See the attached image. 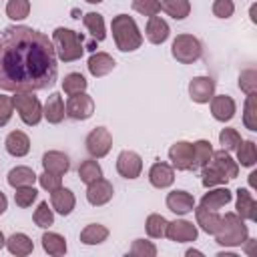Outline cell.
Returning a JSON list of instances; mask_svg holds the SVG:
<instances>
[{"mask_svg": "<svg viewBox=\"0 0 257 257\" xmlns=\"http://www.w3.org/2000/svg\"><path fill=\"white\" fill-rule=\"evenodd\" d=\"M52 40L30 26L0 30V88L36 92L52 86L58 76Z\"/></svg>", "mask_w": 257, "mask_h": 257, "instance_id": "cell-1", "label": "cell"}, {"mask_svg": "<svg viewBox=\"0 0 257 257\" xmlns=\"http://www.w3.org/2000/svg\"><path fill=\"white\" fill-rule=\"evenodd\" d=\"M110 30H112V38L118 50L122 52H133L137 48H141L143 44V34L137 26V22L133 20V16L128 14H118L112 18L110 22Z\"/></svg>", "mask_w": 257, "mask_h": 257, "instance_id": "cell-2", "label": "cell"}, {"mask_svg": "<svg viewBox=\"0 0 257 257\" xmlns=\"http://www.w3.org/2000/svg\"><path fill=\"white\" fill-rule=\"evenodd\" d=\"M52 44H54L56 58L62 62H74L84 52L82 36L70 28H64V26H58L52 32Z\"/></svg>", "mask_w": 257, "mask_h": 257, "instance_id": "cell-3", "label": "cell"}, {"mask_svg": "<svg viewBox=\"0 0 257 257\" xmlns=\"http://www.w3.org/2000/svg\"><path fill=\"white\" fill-rule=\"evenodd\" d=\"M247 237H249V229L237 213H225V217H221V225L215 233V243L223 247H237L243 245Z\"/></svg>", "mask_w": 257, "mask_h": 257, "instance_id": "cell-4", "label": "cell"}, {"mask_svg": "<svg viewBox=\"0 0 257 257\" xmlns=\"http://www.w3.org/2000/svg\"><path fill=\"white\" fill-rule=\"evenodd\" d=\"M171 54L181 64H193L201 58L203 46L199 38H195L193 34H177V38L171 44Z\"/></svg>", "mask_w": 257, "mask_h": 257, "instance_id": "cell-5", "label": "cell"}, {"mask_svg": "<svg viewBox=\"0 0 257 257\" xmlns=\"http://www.w3.org/2000/svg\"><path fill=\"white\" fill-rule=\"evenodd\" d=\"M12 102H14V108L18 110V114H20L24 124L34 126V124L40 122V118H42V104H40V100L32 92H16L12 96Z\"/></svg>", "mask_w": 257, "mask_h": 257, "instance_id": "cell-6", "label": "cell"}, {"mask_svg": "<svg viewBox=\"0 0 257 257\" xmlns=\"http://www.w3.org/2000/svg\"><path fill=\"white\" fill-rule=\"evenodd\" d=\"M84 145H86V151H88L90 157L102 159V157L108 155V151H110V147H112V137H110L108 128L96 126V128H92V131L86 135Z\"/></svg>", "mask_w": 257, "mask_h": 257, "instance_id": "cell-7", "label": "cell"}, {"mask_svg": "<svg viewBox=\"0 0 257 257\" xmlns=\"http://www.w3.org/2000/svg\"><path fill=\"white\" fill-rule=\"evenodd\" d=\"M64 110H66V116H70L74 120H86L94 112V100L86 92H76V94L68 96Z\"/></svg>", "mask_w": 257, "mask_h": 257, "instance_id": "cell-8", "label": "cell"}, {"mask_svg": "<svg viewBox=\"0 0 257 257\" xmlns=\"http://www.w3.org/2000/svg\"><path fill=\"white\" fill-rule=\"evenodd\" d=\"M197 235H199L197 227L191 221H185V219L171 221L167 225V233H165V237H169L175 243H191V241L197 239Z\"/></svg>", "mask_w": 257, "mask_h": 257, "instance_id": "cell-9", "label": "cell"}, {"mask_svg": "<svg viewBox=\"0 0 257 257\" xmlns=\"http://www.w3.org/2000/svg\"><path fill=\"white\" fill-rule=\"evenodd\" d=\"M169 159L173 163V169H177V171H191V165H193V143L177 141L169 149Z\"/></svg>", "mask_w": 257, "mask_h": 257, "instance_id": "cell-10", "label": "cell"}, {"mask_svg": "<svg viewBox=\"0 0 257 257\" xmlns=\"http://www.w3.org/2000/svg\"><path fill=\"white\" fill-rule=\"evenodd\" d=\"M116 171L124 179H137L143 171V159L135 151H120L116 157Z\"/></svg>", "mask_w": 257, "mask_h": 257, "instance_id": "cell-11", "label": "cell"}, {"mask_svg": "<svg viewBox=\"0 0 257 257\" xmlns=\"http://www.w3.org/2000/svg\"><path fill=\"white\" fill-rule=\"evenodd\" d=\"M215 94V80L211 76H195L191 82H189V96L191 100L199 102V104H205L213 98Z\"/></svg>", "mask_w": 257, "mask_h": 257, "instance_id": "cell-12", "label": "cell"}, {"mask_svg": "<svg viewBox=\"0 0 257 257\" xmlns=\"http://www.w3.org/2000/svg\"><path fill=\"white\" fill-rule=\"evenodd\" d=\"M112 183L106 181V179H96L92 183H88V189H86V201L94 207H100V205H106L110 199H112Z\"/></svg>", "mask_w": 257, "mask_h": 257, "instance_id": "cell-13", "label": "cell"}, {"mask_svg": "<svg viewBox=\"0 0 257 257\" xmlns=\"http://www.w3.org/2000/svg\"><path fill=\"white\" fill-rule=\"evenodd\" d=\"M211 114L221 120V122H227L235 116V100L229 96V94H219L211 98Z\"/></svg>", "mask_w": 257, "mask_h": 257, "instance_id": "cell-14", "label": "cell"}, {"mask_svg": "<svg viewBox=\"0 0 257 257\" xmlns=\"http://www.w3.org/2000/svg\"><path fill=\"white\" fill-rule=\"evenodd\" d=\"M149 181H151V185L157 187V189H167V187H171L173 181H175V169H173L171 165L159 161V163H155V165L151 167V171H149Z\"/></svg>", "mask_w": 257, "mask_h": 257, "instance_id": "cell-15", "label": "cell"}, {"mask_svg": "<svg viewBox=\"0 0 257 257\" xmlns=\"http://www.w3.org/2000/svg\"><path fill=\"white\" fill-rule=\"evenodd\" d=\"M50 205L56 213L60 215H70L74 205H76V199H74V193L70 189H64V187H58L50 193Z\"/></svg>", "mask_w": 257, "mask_h": 257, "instance_id": "cell-16", "label": "cell"}, {"mask_svg": "<svg viewBox=\"0 0 257 257\" xmlns=\"http://www.w3.org/2000/svg\"><path fill=\"white\" fill-rule=\"evenodd\" d=\"M167 207L169 211H173L175 215H187L193 211L195 207V199L191 193L187 191H171L167 195Z\"/></svg>", "mask_w": 257, "mask_h": 257, "instance_id": "cell-17", "label": "cell"}, {"mask_svg": "<svg viewBox=\"0 0 257 257\" xmlns=\"http://www.w3.org/2000/svg\"><path fill=\"white\" fill-rule=\"evenodd\" d=\"M195 209V219H197V225L207 233V235H215L219 225H221V215L213 209H207L203 205L199 207H193Z\"/></svg>", "mask_w": 257, "mask_h": 257, "instance_id": "cell-18", "label": "cell"}, {"mask_svg": "<svg viewBox=\"0 0 257 257\" xmlns=\"http://www.w3.org/2000/svg\"><path fill=\"white\" fill-rule=\"evenodd\" d=\"M42 167H44L46 173H54V175H60L62 177L64 173H68L70 161L60 151H48V153L42 155Z\"/></svg>", "mask_w": 257, "mask_h": 257, "instance_id": "cell-19", "label": "cell"}, {"mask_svg": "<svg viewBox=\"0 0 257 257\" xmlns=\"http://www.w3.org/2000/svg\"><path fill=\"white\" fill-rule=\"evenodd\" d=\"M64 114H66V110H64L62 96H60L58 92H52V94L46 98L44 106H42V116H44L50 124H58V122H62Z\"/></svg>", "mask_w": 257, "mask_h": 257, "instance_id": "cell-20", "label": "cell"}, {"mask_svg": "<svg viewBox=\"0 0 257 257\" xmlns=\"http://www.w3.org/2000/svg\"><path fill=\"white\" fill-rule=\"evenodd\" d=\"M237 215L247 221H257V203L253 195L247 189H237V203H235Z\"/></svg>", "mask_w": 257, "mask_h": 257, "instance_id": "cell-21", "label": "cell"}, {"mask_svg": "<svg viewBox=\"0 0 257 257\" xmlns=\"http://www.w3.org/2000/svg\"><path fill=\"white\" fill-rule=\"evenodd\" d=\"M169 24L161 18V16H149V22H147V28H145V34H147V40L153 42V44H163L167 38H169Z\"/></svg>", "mask_w": 257, "mask_h": 257, "instance_id": "cell-22", "label": "cell"}, {"mask_svg": "<svg viewBox=\"0 0 257 257\" xmlns=\"http://www.w3.org/2000/svg\"><path fill=\"white\" fill-rule=\"evenodd\" d=\"M4 147H6L8 155H12V157H24V155H28V151H30V139H28V135L22 133V131H12V133L6 137Z\"/></svg>", "mask_w": 257, "mask_h": 257, "instance_id": "cell-23", "label": "cell"}, {"mask_svg": "<svg viewBox=\"0 0 257 257\" xmlns=\"http://www.w3.org/2000/svg\"><path fill=\"white\" fill-rule=\"evenodd\" d=\"M86 66H88V72L98 78V76L108 74L114 68V58L110 54H106V52H92L88 62H86Z\"/></svg>", "mask_w": 257, "mask_h": 257, "instance_id": "cell-24", "label": "cell"}, {"mask_svg": "<svg viewBox=\"0 0 257 257\" xmlns=\"http://www.w3.org/2000/svg\"><path fill=\"white\" fill-rule=\"evenodd\" d=\"M209 163L215 165L219 171H223V173L229 177V181L235 179V177L239 175V165H237V161H233V157H231L225 149H221V151H213Z\"/></svg>", "mask_w": 257, "mask_h": 257, "instance_id": "cell-25", "label": "cell"}, {"mask_svg": "<svg viewBox=\"0 0 257 257\" xmlns=\"http://www.w3.org/2000/svg\"><path fill=\"white\" fill-rule=\"evenodd\" d=\"M231 199H233V193H231L227 187H225V189H211L209 193H205V195L201 197V205L207 207V209L217 211V209L225 207Z\"/></svg>", "mask_w": 257, "mask_h": 257, "instance_id": "cell-26", "label": "cell"}, {"mask_svg": "<svg viewBox=\"0 0 257 257\" xmlns=\"http://www.w3.org/2000/svg\"><path fill=\"white\" fill-rule=\"evenodd\" d=\"M6 247L12 255H18V257H24V255H30L34 251V243L28 235L24 233H14L6 239Z\"/></svg>", "mask_w": 257, "mask_h": 257, "instance_id": "cell-27", "label": "cell"}, {"mask_svg": "<svg viewBox=\"0 0 257 257\" xmlns=\"http://www.w3.org/2000/svg\"><path fill=\"white\" fill-rule=\"evenodd\" d=\"M211 155H213V147H211L209 141H205V139L195 141L193 143V165H191V171L203 169L211 161Z\"/></svg>", "mask_w": 257, "mask_h": 257, "instance_id": "cell-28", "label": "cell"}, {"mask_svg": "<svg viewBox=\"0 0 257 257\" xmlns=\"http://www.w3.org/2000/svg\"><path fill=\"white\" fill-rule=\"evenodd\" d=\"M82 24H84V28L90 32L92 40H96V42L104 40L106 30H104V18H102V14H98V12H88V14L82 16Z\"/></svg>", "mask_w": 257, "mask_h": 257, "instance_id": "cell-29", "label": "cell"}, {"mask_svg": "<svg viewBox=\"0 0 257 257\" xmlns=\"http://www.w3.org/2000/svg\"><path fill=\"white\" fill-rule=\"evenodd\" d=\"M38 179V175L30 169V167H14L8 173V185L18 189V187H26V185H34V181Z\"/></svg>", "mask_w": 257, "mask_h": 257, "instance_id": "cell-30", "label": "cell"}, {"mask_svg": "<svg viewBox=\"0 0 257 257\" xmlns=\"http://www.w3.org/2000/svg\"><path fill=\"white\" fill-rule=\"evenodd\" d=\"M106 237H108V229L98 223H90L80 231V243L84 245H98L106 241Z\"/></svg>", "mask_w": 257, "mask_h": 257, "instance_id": "cell-31", "label": "cell"}, {"mask_svg": "<svg viewBox=\"0 0 257 257\" xmlns=\"http://www.w3.org/2000/svg\"><path fill=\"white\" fill-rule=\"evenodd\" d=\"M227 181H229V177L223 171H219L215 165H211V163H207L203 167V171H201V183H203L205 189H211V187H217V185H225Z\"/></svg>", "mask_w": 257, "mask_h": 257, "instance_id": "cell-32", "label": "cell"}, {"mask_svg": "<svg viewBox=\"0 0 257 257\" xmlns=\"http://www.w3.org/2000/svg\"><path fill=\"white\" fill-rule=\"evenodd\" d=\"M42 249L48 253V255H54V257H60L66 253V241L62 235L58 233H44L42 235Z\"/></svg>", "mask_w": 257, "mask_h": 257, "instance_id": "cell-33", "label": "cell"}, {"mask_svg": "<svg viewBox=\"0 0 257 257\" xmlns=\"http://www.w3.org/2000/svg\"><path fill=\"white\" fill-rule=\"evenodd\" d=\"M161 10H165L175 20H183L191 12V2L189 0H161Z\"/></svg>", "mask_w": 257, "mask_h": 257, "instance_id": "cell-34", "label": "cell"}, {"mask_svg": "<svg viewBox=\"0 0 257 257\" xmlns=\"http://www.w3.org/2000/svg\"><path fill=\"white\" fill-rule=\"evenodd\" d=\"M235 151H237V161L241 163V167H253L257 163V147L253 141H241Z\"/></svg>", "mask_w": 257, "mask_h": 257, "instance_id": "cell-35", "label": "cell"}, {"mask_svg": "<svg viewBox=\"0 0 257 257\" xmlns=\"http://www.w3.org/2000/svg\"><path fill=\"white\" fill-rule=\"evenodd\" d=\"M167 225H169V221H167L163 215L153 213V215L147 217L145 229H147V235H149V237H153V239H161V237H165V233H167Z\"/></svg>", "mask_w": 257, "mask_h": 257, "instance_id": "cell-36", "label": "cell"}, {"mask_svg": "<svg viewBox=\"0 0 257 257\" xmlns=\"http://www.w3.org/2000/svg\"><path fill=\"white\" fill-rule=\"evenodd\" d=\"M78 177H80L82 183L88 185V183H92V181H96V179L102 177V169H100V165L94 159H86L78 167Z\"/></svg>", "mask_w": 257, "mask_h": 257, "instance_id": "cell-37", "label": "cell"}, {"mask_svg": "<svg viewBox=\"0 0 257 257\" xmlns=\"http://www.w3.org/2000/svg\"><path fill=\"white\" fill-rule=\"evenodd\" d=\"M243 124L249 131H257V92L247 94L245 108H243Z\"/></svg>", "mask_w": 257, "mask_h": 257, "instance_id": "cell-38", "label": "cell"}, {"mask_svg": "<svg viewBox=\"0 0 257 257\" xmlns=\"http://www.w3.org/2000/svg\"><path fill=\"white\" fill-rule=\"evenodd\" d=\"M62 90L70 96V94H76V92H84L86 90V78L80 74V72H70L64 76L62 80Z\"/></svg>", "mask_w": 257, "mask_h": 257, "instance_id": "cell-39", "label": "cell"}, {"mask_svg": "<svg viewBox=\"0 0 257 257\" xmlns=\"http://www.w3.org/2000/svg\"><path fill=\"white\" fill-rule=\"evenodd\" d=\"M30 14V2L28 0H8L6 4V16L12 20H24Z\"/></svg>", "mask_w": 257, "mask_h": 257, "instance_id": "cell-40", "label": "cell"}, {"mask_svg": "<svg viewBox=\"0 0 257 257\" xmlns=\"http://www.w3.org/2000/svg\"><path fill=\"white\" fill-rule=\"evenodd\" d=\"M32 219H34V223H36L38 227L48 229V227L54 223V213H52V209L48 207V203H46V201H42V203H38V207H36V211H34Z\"/></svg>", "mask_w": 257, "mask_h": 257, "instance_id": "cell-41", "label": "cell"}, {"mask_svg": "<svg viewBox=\"0 0 257 257\" xmlns=\"http://www.w3.org/2000/svg\"><path fill=\"white\" fill-rule=\"evenodd\" d=\"M36 197H38V191L34 189V185L18 187V189H16V193H14V203H16L18 207L26 209V207H30V205H32V201H34Z\"/></svg>", "mask_w": 257, "mask_h": 257, "instance_id": "cell-42", "label": "cell"}, {"mask_svg": "<svg viewBox=\"0 0 257 257\" xmlns=\"http://www.w3.org/2000/svg\"><path fill=\"white\" fill-rule=\"evenodd\" d=\"M239 88L245 94H255L257 92V72H255V68H245L239 74Z\"/></svg>", "mask_w": 257, "mask_h": 257, "instance_id": "cell-43", "label": "cell"}, {"mask_svg": "<svg viewBox=\"0 0 257 257\" xmlns=\"http://www.w3.org/2000/svg\"><path fill=\"white\" fill-rule=\"evenodd\" d=\"M128 255H133V257H155L157 255V247L151 241L137 239V241H133V245L128 249Z\"/></svg>", "mask_w": 257, "mask_h": 257, "instance_id": "cell-44", "label": "cell"}, {"mask_svg": "<svg viewBox=\"0 0 257 257\" xmlns=\"http://www.w3.org/2000/svg\"><path fill=\"white\" fill-rule=\"evenodd\" d=\"M219 143H221V147H223L227 153H231V151H235L237 145L241 143V135L237 133V128H223V131L219 133Z\"/></svg>", "mask_w": 257, "mask_h": 257, "instance_id": "cell-45", "label": "cell"}, {"mask_svg": "<svg viewBox=\"0 0 257 257\" xmlns=\"http://www.w3.org/2000/svg\"><path fill=\"white\" fill-rule=\"evenodd\" d=\"M133 10L143 16H157L161 10V0H133Z\"/></svg>", "mask_w": 257, "mask_h": 257, "instance_id": "cell-46", "label": "cell"}, {"mask_svg": "<svg viewBox=\"0 0 257 257\" xmlns=\"http://www.w3.org/2000/svg\"><path fill=\"white\" fill-rule=\"evenodd\" d=\"M38 183H40V187L44 189V191H48V193H52L54 189H58V187H62V177L60 175H54V173H42V175H38Z\"/></svg>", "mask_w": 257, "mask_h": 257, "instance_id": "cell-47", "label": "cell"}, {"mask_svg": "<svg viewBox=\"0 0 257 257\" xmlns=\"http://www.w3.org/2000/svg\"><path fill=\"white\" fill-rule=\"evenodd\" d=\"M211 10L217 18H231L235 12V4H233V0H215Z\"/></svg>", "mask_w": 257, "mask_h": 257, "instance_id": "cell-48", "label": "cell"}, {"mask_svg": "<svg viewBox=\"0 0 257 257\" xmlns=\"http://www.w3.org/2000/svg\"><path fill=\"white\" fill-rule=\"evenodd\" d=\"M12 112H14V102H12V96L0 94V126L8 124V120L12 118Z\"/></svg>", "mask_w": 257, "mask_h": 257, "instance_id": "cell-49", "label": "cell"}, {"mask_svg": "<svg viewBox=\"0 0 257 257\" xmlns=\"http://www.w3.org/2000/svg\"><path fill=\"white\" fill-rule=\"evenodd\" d=\"M6 207H8V199H6V195L0 191V215L6 211Z\"/></svg>", "mask_w": 257, "mask_h": 257, "instance_id": "cell-50", "label": "cell"}, {"mask_svg": "<svg viewBox=\"0 0 257 257\" xmlns=\"http://www.w3.org/2000/svg\"><path fill=\"white\" fill-rule=\"evenodd\" d=\"M255 177H257V173L253 171V173L249 175V185H251V187H255Z\"/></svg>", "mask_w": 257, "mask_h": 257, "instance_id": "cell-51", "label": "cell"}, {"mask_svg": "<svg viewBox=\"0 0 257 257\" xmlns=\"http://www.w3.org/2000/svg\"><path fill=\"white\" fill-rule=\"evenodd\" d=\"M251 20L257 22V16H255V6H251Z\"/></svg>", "mask_w": 257, "mask_h": 257, "instance_id": "cell-52", "label": "cell"}, {"mask_svg": "<svg viewBox=\"0 0 257 257\" xmlns=\"http://www.w3.org/2000/svg\"><path fill=\"white\" fill-rule=\"evenodd\" d=\"M6 245V239H4V235H2V231H0V249Z\"/></svg>", "mask_w": 257, "mask_h": 257, "instance_id": "cell-53", "label": "cell"}, {"mask_svg": "<svg viewBox=\"0 0 257 257\" xmlns=\"http://www.w3.org/2000/svg\"><path fill=\"white\" fill-rule=\"evenodd\" d=\"M187 255H201V251H195V249H189Z\"/></svg>", "mask_w": 257, "mask_h": 257, "instance_id": "cell-54", "label": "cell"}, {"mask_svg": "<svg viewBox=\"0 0 257 257\" xmlns=\"http://www.w3.org/2000/svg\"><path fill=\"white\" fill-rule=\"evenodd\" d=\"M88 4H98V2H102V0H86Z\"/></svg>", "mask_w": 257, "mask_h": 257, "instance_id": "cell-55", "label": "cell"}]
</instances>
